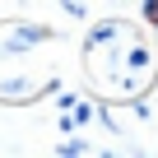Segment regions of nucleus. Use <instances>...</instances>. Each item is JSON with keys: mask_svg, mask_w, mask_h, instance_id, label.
<instances>
[{"mask_svg": "<svg viewBox=\"0 0 158 158\" xmlns=\"http://www.w3.org/2000/svg\"><path fill=\"white\" fill-rule=\"evenodd\" d=\"M84 60H89V79H93L112 102L144 98L149 84L158 79V51H153L149 33L130 28L126 19L98 23V28L89 33Z\"/></svg>", "mask_w": 158, "mask_h": 158, "instance_id": "nucleus-1", "label": "nucleus"}]
</instances>
